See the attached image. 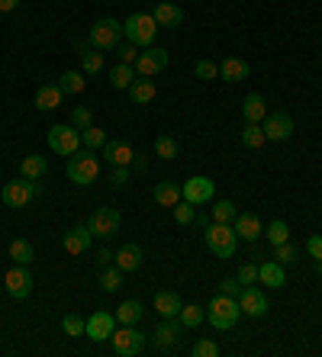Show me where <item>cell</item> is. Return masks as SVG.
Wrapping results in <instances>:
<instances>
[{"label": "cell", "instance_id": "1", "mask_svg": "<svg viewBox=\"0 0 322 357\" xmlns=\"http://www.w3.org/2000/svg\"><path fill=\"white\" fill-rule=\"evenodd\" d=\"M242 316V306H238V299L226 296V293H216L210 299V306H206V319L213 322V328H220V332H232Z\"/></svg>", "mask_w": 322, "mask_h": 357}, {"label": "cell", "instance_id": "2", "mask_svg": "<svg viewBox=\"0 0 322 357\" xmlns=\"http://www.w3.org/2000/svg\"><path fill=\"white\" fill-rule=\"evenodd\" d=\"M123 36H126L136 49H148V45H155L158 23H155L152 13H132V17L123 23Z\"/></svg>", "mask_w": 322, "mask_h": 357}, {"label": "cell", "instance_id": "3", "mask_svg": "<svg viewBox=\"0 0 322 357\" xmlns=\"http://www.w3.org/2000/svg\"><path fill=\"white\" fill-rule=\"evenodd\" d=\"M206 248L216 255V258H232L236 255V245H238V235L232 229V222H213L206 225Z\"/></svg>", "mask_w": 322, "mask_h": 357}, {"label": "cell", "instance_id": "4", "mask_svg": "<svg viewBox=\"0 0 322 357\" xmlns=\"http://www.w3.org/2000/svg\"><path fill=\"white\" fill-rule=\"evenodd\" d=\"M65 174H68L71 183H77V187H87V183H93L97 177H100V158H97V155H91L87 149H84V155L77 151V155H71V158H68Z\"/></svg>", "mask_w": 322, "mask_h": 357}, {"label": "cell", "instance_id": "5", "mask_svg": "<svg viewBox=\"0 0 322 357\" xmlns=\"http://www.w3.org/2000/svg\"><path fill=\"white\" fill-rule=\"evenodd\" d=\"M87 39H91V45H93L97 52H110V49H116L119 39H123V23H116V20H110V17L97 20V23L91 26Z\"/></svg>", "mask_w": 322, "mask_h": 357}, {"label": "cell", "instance_id": "6", "mask_svg": "<svg viewBox=\"0 0 322 357\" xmlns=\"http://www.w3.org/2000/svg\"><path fill=\"white\" fill-rule=\"evenodd\" d=\"M39 183L36 181H26V177H20V181H10L3 190H0V199H3V206L10 209H23L33 203V197H39Z\"/></svg>", "mask_w": 322, "mask_h": 357}, {"label": "cell", "instance_id": "7", "mask_svg": "<svg viewBox=\"0 0 322 357\" xmlns=\"http://www.w3.org/2000/svg\"><path fill=\"white\" fill-rule=\"evenodd\" d=\"M110 344L116 357H136L145 351V335L139 332L136 325H123V328H116L110 335Z\"/></svg>", "mask_w": 322, "mask_h": 357}, {"label": "cell", "instance_id": "8", "mask_svg": "<svg viewBox=\"0 0 322 357\" xmlns=\"http://www.w3.org/2000/svg\"><path fill=\"white\" fill-rule=\"evenodd\" d=\"M81 129L77 126H52L49 129V149L55 151V155H77L81 151Z\"/></svg>", "mask_w": 322, "mask_h": 357}, {"label": "cell", "instance_id": "9", "mask_svg": "<svg viewBox=\"0 0 322 357\" xmlns=\"http://www.w3.org/2000/svg\"><path fill=\"white\" fill-rule=\"evenodd\" d=\"M119 213L110 206H100V209H93L91 219H87V229H91L93 238H113V235L119 232Z\"/></svg>", "mask_w": 322, "mask_h": 357}, {"label": "cell", "instance_id": "10", "mask_svg": "<svg viewBox=\"0 0 322 357\" xmlns=\"http://www.w3.org/2000/svg\"><path fill=\"white\" fill-rule=\"evenodd\" d=\"M3 287H7L10 299H26L33 293V274H29V264H13L3 277Z\"/></svg>", "mask_w": 322, "mask_h": 357}, {"label": "cell", "instance_id": "11", "mask_svg": "<svg viewBox=\"0 0 322 357\" xmlns=\"http://www.w3.org/2000/svg\"><path fill=\"white\" fill-rule=\"evenodd\" d=\"M238 306H242V316H252V319H261L268 316V309H271V303H268V296H264V290H258V287H242V293H238Z\"/></svg>", "mask_w": 322, "mask_h": 357}, {"label": "cell", "instance_id": "12", "mask_svg": "<svg viewBox=\"0 0 322 357\" xmlns=\"http://www.w3.org/2000/svg\"><path fill=\"white\" fill-rule=\"evenodd\" d=\"M168 68V52L158 49V45H148L145 52H139V59H136V75L142 77H155L161 75Z\"/></svg>", "mask_w": 322, "mask_h": 357}, {"label": "cell", "instance_id": "13", "mask_svg": "<svg viewBox=\"0 0 322 357\" xmlns=\"http://www.w3.org/2000/svg\"><path fill=\"white\" fill-rule=\"evenodd\" d=\"M213 193H216V183L210 177H190V181L181 187V197L194 206H204V203H213Z\"/></svg>", "mask_w": 322, "mask_h": 357}, {"label": "cell", "instance_id": "14", "mask_svg": "<svg viewBox=\"0 0 322 357\" xmlns=\"http://www.w3.org/2000/svg\"><path fill=\"white\" fill-rule=\"evenodd\" d=\"M181 332H184L181 319H161L158 328L152 332V344H155V351H171V348H174V344L181 341Z\"/></svg>", "mask_w": 322, "mask_h": 357}, {"label": "cell", "instance_id": "15", "mask_svg": "<svg viewBox=\"0 0 322 357\" xmlns=\"http://www.w3.org/2000/svg\"><path fill=\"white\" fill-rule=\"evenodd\" d=\"M100 155L107 161H110V167H129L132 161H136V151H132V145L123 139H107L103 142Z\"/></svg>", "mask_w": 322, "mask_h": 357}, {"label": "cell", "instance_id": "16", "mask_svg": "<svg viewBox=\"0 0 322 357\" xmlns=\"http://www.w3.org/2000/svg\"><path fill=\"white\" fill-rule=\"evenodd\" d=\"M113 332H116V316L103 312V309H97V312H91V316H87L84 335H87L91 341H107Z\"/></svg>", "mask_w": 322, "mask_h": 357}, {"label": "cell", "instance_id": "17", "mask_svg": "<svg viewBox=\"0 0 322 357\" xmlns=\"http://www.w3.org/2000/svg\"><path fill=\"white\" fill-rule=\"evenodd\" d=\"M261 129H264V139L268 142H287L290 135H293V119H290L287 113H271V116H264Z\"/></svg>", "mask_w": 322, "mask_h": 357}, {"label": "cell", "instance_id": "18", "mask_svg": "<svg viewBox=\"0 0 322 357\" xmlns=\"http://www.w3.org/2000/svg\"><path fill=\"white\" fill-rule=\"evenodd\" d=\"M91 241H93L91 229H87V225H75V229H68V232H65L61 245H65V251H68V255H84V251H91Z\"/></svg>", "mask_w": 322, "mask_h": 357}, {"label": "cell", "instance_id": "19", "mask_svg": "<svg viewBox=\"0 0 322 357\" xmlns=\"http://www.w3.org/2000/svg\"><path fill=\"white\" fill-rule=\"evenodd\" d=\"M152 17L161 29H178V26H184V10H181L178 3H171V0H161Z\"/></svg>", "mask_w": 322, "mask_h": 357}, {"label": "cell", "instance_id": "20", "mask_svg": "<svg viewBox=\"0 0 322 357\" xmlns=\"http://www.w3.org/2000/svg\"><path fill=\"white\" fill-rule=\"evenodd\" d=\"M232 229H236L238 238H245V241H258V238H261V232H264L261 219L254 216V213H238Z\"/></svg>", "mask_w": 322, "mask_h": 357}, {"label": "cell", "instance_id": "21", "mask_svg": "<svg viewBox=\"0 0 322 357\" xmlns=\"http://www.w3.org/2000/svg\"><path fill=\"white\" fill-rule=\"evenodd\" d=\"M142 258H145L142 248L129 241V245H123V248L116 251V258H113V264H116L119 271H123V274H129V271H139V267H142Z\"/></svg>", "mask_w": 322, "mask_h": 357}, {"label": "cell", "instance_id": "22", "mask_svg": "<svg viewBox=\"0 0 322 357\" xmlns=\"http://www.w3.org/2000/svg\"><path fill=\"white\" fill-rule=\"evenodd\" d=\"M155 97H158V87H155L152 77L139 75L136 81L129 84V100H132V103H139V107H142V103H152Z\"/></svg>", "mask_w": 322, "mask_h": 357}, {"label": "cell", "instance_id": "23", "mask_svg": "<svg viewBox=\"0 0 322 357\" xmlns=\"http://www.w3.org/2000/svg\"><path fill=\"white\" fill-rule=\"evenodd\" d=\"M181 296L178 293H171V290H158L155 293V312H158L161 319H178V312H181Z\"/></svg>", "mask_w": 322, "mask_h": 357}, {"label": "cell", "instance_id": "24", "mask_svg": "<svg viewBox=\"0 0 322 357\" xmlns=\"http://www.w3.org/2000/svg\"><path fill=\"white\" fill-rule=\"evenodd\" d=\"M61 100H65V93H61L59 84H43V87L36 91V109L49 113V109L61 107Z\"/></svg>", "mask_w": 322, "mask_h": 357}, {"label": "cell", "instance_id": "25", "mask_svg": "<svg viewBox=\"0 0 322 357\" xmlns=\"http://www.w3.org/2000/svg\"><path fill=\"white\" fill-rule=\"evenodd\" d=\"M152 197H155V203H158V206L174 209V206L181 203V183H174V181H161V183H155Z\"/></svg>", "mask_w": 322, "mask_h": 357}, {"label": "cell", "instance_id": "26", "mask_svg": "<svg viewBox=\"0 0 322 357\" xmlns=\"http://www.w3.org/2000/svg\"><path fill=\"white\" fill-rule=\"evenodd\" d=\"M258 280H261L264 287H271V290H280V287L287 283L284 264H277V261H264V264L258 267Z\"/></svg>", "mask_w": 322, "mask_h": 357}, {"label": "cell", "instance_id": "27", "mask_svg": "<svg viewBox=\"0 0 322 357\" xmlns=\"http://www.w3.org/2000/svg\"><path fill=\"white\" fill-rule=\"evenodd\" d=\"M242 116H245V123H264L268 103H264L261 93H248V97L242 100Z\"/></svg>", "mask_w": 322, "mask_h": 357}, {"label": "cell", "instance_id": "28", "mask_svg": "<svg viewBox=\"0 0 322 357\" xmlns=\"http://www.w3.org/2000/svg\"><path fill=\"white\" fill-rule=\"evenodd\" d=\"M220 77L226 84H238V81H245L248 77V61H242V59H226L220 65Z\"/></svg>", "mask_w": 322, "mask_h": 357}, {"label": "cell", "instance_id": "29", "mask_svg": "<svg viewBox=\"0 0 322 357\" xmlns=\"http://www.w3.org/2000/svg\"><path fill=\"white\" fill-rule=\"evenodd\" d=\"M45 171H49V161H45L43 155H26V158L20 161V174H23L26 181H39V177H45Z\"/></svg>", "mask_w": 322, "mask_h": 357}, {"label": "cell", "instance_id": "30", "mask_svg": "<svg viewBox=\"0 0 322 357\" xmlns=\"http://www.w3.org/2000/svg\"><path fill=\"white\" fill-rule=\"evenodd\" d=\"M84 84H87L84 71H65V75L59 77V87H61L65 97H77V93H84Z\"/></svg>", "mask_w": 322, "mask_h": 357}, {"label": "cell", "instance_id": "31", "mask_svg": "<svg viewBox=\"0 0 322 357\" xmlns=\"http://www.w3.org/2000/svg\"><path fill=\"white\" fill-rule=\"evenodd\" d=\"M142 316H145V306L139 303V299H126V303L116 309V322L119 325H139Z\"/></svg>", "mask_w": 322, "mask_h": 357}, {"label": "cell", "instance_id": "32", "mask_svg": "<svg viewBox=\"0 0 322 357\" xmlns=\"http://www.w3.org/2000/svg\"><path fill=\"white\" fill-rule=\"evenodd\" d=\"M136 81V65H126V61H119L116 68H110V84L116 91H129V84Z\"/></svg>", "mask_w": 322, "mask_h": 357}, {"label": "cell", "instance_id": "33", "mask_svg": "<svg viewBox=\"0 0 322 357\" xmlns=\"http://www.w3.org/2000/svg\"><path fill=\"white\" fill-rule=\"evenodd\" d=\"M10 258L17 261V264H33V261H36V248H33V241H26V238H13V241H10Z\"/></svg>", "mask_w": 322, "mask_h": 357}, {"label": "cell", "instance_id": "34", "mask_svg": "<svg viewBox=\"0 0 322 357\" xmlns=\"http://www.w3.org/2000/svg\"><path fill=\"white\" fill-rule=\"evenodd\" d=\"M178 319H181V325L184 328H197V325L206 319V306H197V303H187V306H181V312H178Z\"/></svg>", "mask_w": 322, "mask_h": 357}, {"label": "cell", "instance_id": "35", "mask_svg": "<svg viewBox=\"0 0 322 357\" xmlns=\"http://www.w3.org/2000/svg\"><path fill=\"white\" fill-rule=\"evenodd\" d=\"M238 139H242V145H245V149H261L264 142V129H261V123H245V129H242V135H238Z\"/></svg>", "mask_w": 322, "mask_h": 357}, {"label": "cell", "instance_id": "36", "mask_svg": "<svg viewBox=\"0 0 322 357\" xmlns=\"http://www.w3.org/2000/svg\"><path fill=\"white\" fill-rule=\"evenodd\" d=\"M264 238H268V241L274 245V248H277V245L290 241V225L284 222V219H274V222L268 225V229H264Z\"/></svg>", "mask_w": 322, "mask_h": 357}, {"label": "cell", "instance_id": "37", "mask_svg": "<svg viewBox=\"0 0 322 357\" xmlns=\"http://www.w3.org/2000/svg\"><path fill=\"white\" fill-rule=\"evenodd\" d=\"M155 155L161 161H174L178 158V139H171V135H158L155 139Z\"/></svg>", "mask_w": 322, "mask_h": 357}, {"label": "cell", "instance_id": "38", "mask_svg": "<svg viewBox=\"0 0 322 357\" xmlns=\"http://www.w3.org/2000/svg\"><path fill=\"white\" fill-rule=\"evenodd\" d=\"M100 287H103V293H116L119 287H123V271H119V267H103Z\"/></svg>", "mask_w": 322, "mask_h": 357}, {"label": "cell", "instance_id": "39", "mask_svg": "<svg viewBox=\"0 0 322 357\" xmlns=\"http://www.w3.org/2000/svg\"><path fill=\"white\" fill-rule=\"evenodd\" d=\"M236 216H238V209L229 199H220V203L213 206V222H236Z\"/></svg>", "mask_w": 322, "mask_h": 357}, {"label": "cell", "instance_id": "40", "mask_svg": "<svg viewBox=\"0 0 322 357\" xmlns=\"http://www.w3.org/2000/svg\"><path fill=\"white\" fill-rule=\"evenodd\" d=\"M81 142H84L87 151H100L103 142H107V132H103V129H93V126H87L84 132H81Z\"/></svg>", "mask_w": 322, "mask_h": 357}, {"label": "cell", "instance_id": "41", "mask_svg": "<svg viewBox=\"0 0 322 357\" xmlns=\"http://www.w3.org/2000/svg\"><path fill=\"white\" fill-rule=\"evenodd\" d=\"M61 328H65V335H68V338H81V335H84V328H87V319L68 312V316L61 319Z\"/></svg>", "mask_w": 322, "mask_h": 357}, {"label": "cell", "instance_id": "42", "mask_svg": "<svg viewBox=\"0 0 322 357\" xmlns=\"http://www.w3.org/2000/svg\"><path fill=\"white\" fill-rule=\"evenodd\" d=\"M77 55H81V61H84V75H100L103 71V55L100 52H77Z\"/></svg>", "mask_w": 322, "mask_h": 357}, {"label": "cell", "instance_id": "43", "mask_svg": "<svg viewBox=\"0 0 322 357\" xmlns=\"http://www.w3.org/2000/svg\"><path fill=\"white\" fill-rule=\"evenodd\" d=\"M174 222L178 225H190V222H197V213H194V203H178L174 206Z\"/></svg>", "mask_w": 322, "mask_h": 357}, {"label": "cell", "instance_id": "44", "mask_svg": "<svg viewBox=\"0 0 322 357\" xmlns=\"http://www.w3.org/2000/svg\"><path fill=\"white\" fill-rule=\"evenodd\" d=\"M274 261H277V264H293V261H297V248H293V245H290V241H284V245H277V248H274Z\"/></svg>", "mask_w": 322, "mask_h": 357}, {"label": "cell", "instance_id": "45", "mask_svg": "<svg viewBox=\"0 0 322 357\" xmlns=\"http://www.w3.org/2000/svg\"><path fill=\"white\" fill-rule=\"evenodd\" d=\"M190 354H194V357H216V354H220V344H216V341H210V338H200L194 348H190Z\"/></svg>", "mask_w": 322, "mask_h": 357}, {"label": "cell", "instance_id": "46", "mask_svg": "<svg viewBox=\"0 0 322 357\" xmlns=\"http://www.w3.org/2000/svg\"><path fill=\"white\" fill-rule=\"evenodd\" d=\"M194 75L200 77V81H213V77H220V65H213V61H197Z\"/></svg>", "mask_w": 322, "mask_h": 357}, {"label": "cell", "instance_id": "47", "mask_svg": "<svg viewBox=\"0 0 322 357\" xmlns=\"http://www.w3.org/2000/svg\"><path fill=\"white\" fill-rule=\"evenodd\" d=\"M71 126H77V129H87V126H93V116L87 107H75L71 109Z\"/></svg>", "mask_w": 322, "mask_h": 357}, {"label": "cell", "instance_id": "48", "mask_svg": "<svg viewBox=\"0 0 322 357\" xmlns=\"http://www.w3.org/2000/svg\"><path fill=\"white\" fill-rule=\"evenodd\" d=\"M258 280V264H242L238 267V283L242 287H248V283Z\"/></svg>", "mask_w": 322, "mask_h": 357}, {"label": "cell", "instance_id": "49", "mask_svg": "<svg viewBox=\"0 0 322 357\" xmlns=\"http://www.w3.org/2000/svg\"><path fill=\"white\" fill-rule=\"evenodd\" d=\"M220 293H226V296L238 299V293H242V283H238V277H229V280L220 283Z\"/></svg>", "mask_w": 322, "mask_h": 357}, {"label": "cell", "instance_id": "50", "mask_svg": "<svg viewBox=\"0 0 322 357\" xmlns=\"http://www.w3.org/2000/svg\"><path fill=\"white\" fill-rule=\"evenodd\" d=\"M116 52H119V59L126 61V65H136L139 52H136V45H132V42H126V45H116Z\"/></svg>", "mask_w": 322, "mask_h": 357}, {"label": "cell", "instance_id": "51", "mask_svg": "<svg viewBox=\"0 0 322 357\" xmlns=\"http://www.w3.org/2000/svg\"><path fill=\"white\" fill-rule=\"evenodd\" d=\"M110 183H113V187H126V183H129V167H113Z\"/></svg>", "mask_w": 322, "mask_h": 357}, {"label": "cell", "instance_id": "52", "mask_svg": "<svg viewBox=\"0 0 322 357\" xmlns=\"http://www.w3.org/2000/svg\"><path fill=\"white\" fill-rule=\"evenodd\" d=\"M306 251H309V258L322 261V235H313V238L306 241Z\"/></svg>", "mask_w": 322, "mask_h": 357}, {"label": "cell", "instance_id": "53", "mask_svg": "<svg viewBox=\"0 0 322 357\" xmlns=\"http://www.w3.org/2000/svg\"><path fill=\"white\" fill-rule=\"evenodd\" d=\"M113 258H116V255H113L110 248H100V251H97V258H93V261H97V267H100V271H103V267H110V264H113Z\"/></svg>", "mask_w": 322, "mask_h": 357}, {"label": "cell", "instance_id": "54", "mask_svg": "<svg viewBox=\"0 0 322 357\" xmlns=\"http://www.w3.org/2000/svg\"><path fill=\"white\" fill-rule=\"evenodd\" d=\"M20 7V0H0V13H13Z\"/></svg>", "mask_w": 322, "mask_h": 357}]
</instances>
